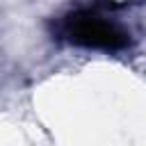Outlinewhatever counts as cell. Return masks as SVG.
<instances>
[{"label": "cell", "instance_id": "obj_1", "mask_svg": "<svg viewBox=\"0 0 146 146\" xmlns=\"http://www.w3.org/2000/svg\"><path fill=\"white\" fill-rule=\"evenodd\" d=\"M64 34L71 43L82 48H96V50H123L130 46V34L121 30L119 25L105 21L96 11L80 9L66 16L64 21Z\"/></svg>", "mask_w": 146, "mask_h": 146}]
</instances>
